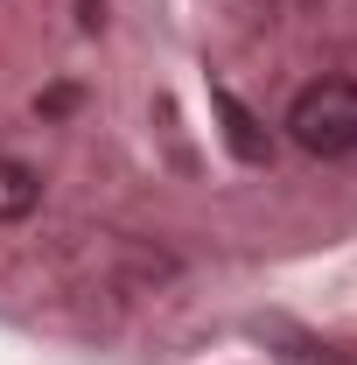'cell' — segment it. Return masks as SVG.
Returning a JSON list of instances; mask_svg holds the SVG:
<instances>
[{"label":"cell","instance_id":"3957f363","mask_svg":"<svg viewBox=\"0 0 357 365\" xmlns=\"http://www.w3.org/2000/svg\"><path fill=\"white\" fill-rule=\"evenodd\" d=\"M43 204V176L28 169V162H14V155H0V225H14V218H28Z\"/></svg>","mask_w":357,"mask_h":365},{"label":"cell","instance_id":"7a4b0ae2","mask_svg":"<svg viewBox=\"0 0 357 365\" xmlns=\"http://www.w3.org/2000/svg\"><path fill=\"white\" fill-rule=\"evenodd\" d=\"M211 113H218V120H224V148H231L238 162H267V155H273L267 127L252 120V106H245L238 91H224V85H218V91H211Z\"/></svg>","mask_w":357,"mask_h":365},{"label":"cell","instance_id":"6da1fadb","mask_svg":"<svg viewBox=\"0 0 357 365\" xmlns=\"http://www.w3.org/2000/svg\"><path fill=\"white\" fill-rule=\"evenodd\" d=\"M280 127H287V140L302 155H322V162L357 155V78H315V85H302Z\"/></svg>","mask_w":357,"mask_h":365}]
</instances>
